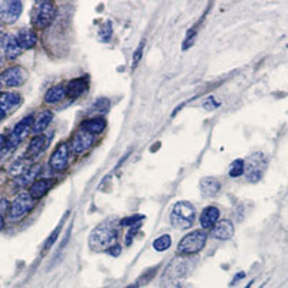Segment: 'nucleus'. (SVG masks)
Masks as SVG:
<instances>
[{
	"instance_id": "1",
	"label": "nucleus",
	"mask_w": 288,
	"mask_h": 288,
	"mask_svg": "<svg viewBox=\"0 0 288 288\" xmlns=\"http://www.w3.org/2000/svg\"><path fill=\"white\" fill-rule=\"evenodd\" d=\"M117 238V231L114 225L110 222H104L101 225L95 226L90 234L88 245L92 251H107L108 248L113 246V243Z\"/></svg>"
},
{
	"instance_id": "2",
	"label": "nucleus",
	"mask_w": 288,
	"mask_h": 288,
	"mask_svg": "<svg viewBox=\"0 0 288 288\" xmlns=\"http://www.w3.org/2000/svg\"><path fill=\"white\" fill-rule=\"evenodd\" d=\"M196 219V207L188 200L177 202L170 213V222L176 229H189Z\"/></svg>"
},
{
	"instance_id": "3",
	"label": "nucleus",
	"mask_w": 288,
	"mask_h": 288,
	"mask_svg": "<svg viewBox=\"0 0 288 288\" xmlns=\"http://www.w3.org/2000/svg\"><path fill=\"white\" fill-rule=\"evenodd\" d=\"M56 16V8L52 2H36L32 10V26L35 29H46Z\"/></svg>"
},
{
	"instance_id": "4",
	"label": "nucleus",
	"mask_w": 288,
	"mask_h": 288,
	"mask_svg": "<svg viewBox=\"0 0 288 288\" xmlns=\"http://www.w3.org/2000/svg\"><path fill=\"white\" fill-rule=\"evenodd\" d=\"M207 241V234L202 229L192 231L190 234L185 235L177 245V254L179 255H193L200 252Z\"/></svg>"
},
{
	"instance_id": "5",
	"label": "nucleus",
	"mask_w": 288,
	"mask_h": 288,
	"mask_svg": "<svg viewBox=\"0 0 288 288\" xmlns=\"http://www.w3.org/2000/svg\"><path fill=\"white\" fill-rule=\"evenodd\" d=\"M267 164H268V160L264 156V153H261V152L252 153L248 157L246 163H245V176H246V180H249L252 183L260 182L262 179V176H264V171L267 169Z\"/></svg>"
},
{
	"instance_id": "6",
	"label": "nucleus",
	"mask_w": 288,
	"mask_h": 288,
	"mask_svg": "<svg viewBox=\"0 0 288 288\" xmlns=\"http://www.w3.org/2000/svg\"><path fill=\"white\" fill-rule=\"evenodd\" d=\"M35 120L32 116H27V117L22 118L18 124L15 126V128L12 130V133L9 137L6 138V146H5V150L6 152H12L15 147H18L19 144L22 143V140L27 135V133L32 130Z\"/></svg>"
},
{
	"instance_id": "7",
	"label": "nucleus",
	"mask_w": 288,
	"mask_h": 288,
	"mask_svg": "<svg viewBox=\"0 0 288 288\" xmlns=\"http://www.w3.org/2000/svg\"><path fill=\"white\" fill-rule=\"evenodd\" d=\"M33 206H35V199H32L29 193H20L10 203L9 219L12 222L20 221L33 209Z\"/></svg>"
},
{
	"instance_id": "8",
	"label": "nucleus",
	"mask_w": 288,
	"mask_h": 288,
	"mask_svg": "<svg viewBox=\"0 0 288 288\" xmlns=\"http://www.w3.org/2000/svg\"><path fill=\"white\" fill-rule=\"evenodd\" d=\"M26 80L27 72L22 66H10L0 74V88H16Z\"/></svg>"
},
{
	"instance_id": "9",
	"label": "nucleus",
	"mask_w": 288,
	"mask_h": 288,
	"mask_svg": "<svg viewBox=\"0 0 288 288\" xmlns=\"http://www.w3.org/2000/svg\"><path fill=\"white\" fill-rule=\"evenodd\" d=\"M188 261L183 258H174L173 261L167 265V268L164 270L163 274V281H169L170 284H177V281L182 279L188 274Z\"/></svg>"
},
{
	"instance_id": "10",
	"label": "nucleus",
	"mask_w": 288,
	"mask_h": 288,
	"mask_svg": "<svg viewBox=\"0 0 288 288\" xmlns=\"http://www.w3.org/2000/svg\"><path fill=\"white\" fill-rule=\"evenodd\" d=\"M23 10V3L16 2V0H9V2H2L0 3V19L5 23H15L22 15Z\"/></svg>"
},
{
	"instance_id": "11",
	"label": "nucleus",
	"mask_w": 288,
	"mask_h": 288,
	"mask_svg": "<svg viewBox=\"0 0 288 288\" xmlns=\"http://www.w3.org/2000/svg\"><path fill=\"white\" fill-rule=\"evenodd\" d=\"M68 157H69L68 144L59 143L49 159V167L54 171H63L68 166Z\"/></svg>"
},
{
	"instance_id": "12",
	"label": "nucleus",
	"mask_w": 288,
	"mask_h": 288,
	"mask_svg": "<svg viewBox=\"0 0 288 288\" xmlns=\"http://www.w3.org/2000/svg\"><path fill=\"white\" fill-rule=\"evenodd\" d=\"M92 144H94V135L84 130H80L72 138V152L75 154L85 153Z\"/></svg>"
},
{
	"instance_id": "13",
	"label": "nucleus",
	"mask_w": 288,
	"mask_h": 288,
	"mask_svg": "<svg viewBox=\"0 0 288 288\" xmlns=\"http://www.w3.org/2000/svg\"><path fill=\"white\" fill-rule=\"evenodd\" d=\"M212 236L215 239H219V241H229L235 234V226L232 224V221L229 219H222L216 224L212 231H210Z\"/></svg>"
},
{
	"instance_id": "14",
	"label": "nucleus",
	"mask_w": 288,
	"mask_h": 288,
	"mask_svg": "<svg viewBox=\"0 0 288 288\" xmlns=\"http://www.w3.org/2000/svg\"><path fill=\"white\" fill-rule=\"evenodd\" d=\"M2 48L8 59H16L19 55L22 54V48L19 45L18 38L12 33H8L2 38Z\"/></svg>"
},
{
	"instance_id": "15",
	"label": "nucleus",
	"mask_w": 288,
	"mask_h": 288,
	"mask_svg": "<svg viewBox=\"0 0 288 288\" xmlns=\"http://www.w3.org/2000/svg\"><path fill=\"white\" fill-rule=\"evenodd\" d=\"M22 104V97L18 92H3L0 94V110L8 116Z\"/></svg>"
},
{
	"instance_id": "16",
	"label": "nucleus",
	"mask_w": 288,
	"mask_h": 288,
	"mask_svg": "<svg viewBox=\"0 0 288 288\" xmlns=\"http://www.w3.org/2000/svg\"><path fill=\"white\" fill-rule=\"evenodd\" d=\"M219 216H221V210L216 206H207L202 210L200 218H199V222L200 226L203 229H209V228H213V226L219 222Z\"/></svg>"
},
{
	"instance_id": "17",
	"label": "nucleus",
	"mask_w": 288,
	"mask_h": 288,
	"mask_svg": "<svg viewBox=\"0 0 288 288\" xmlns=\"http://www.w3.org/2000/svg\"><path fill=\"white\" fill-rule=\"evenodd\" d=\"M87 90H88V80H87V77L75 78V80L68 82V85H66V95L69 98L75 99L78 98V97H81Z\"/></svg>"
},
{
	"instance_id": "18",
	"label": "nucleus",
	"mask_w": 288,
	"mask_h": 288,
	"mask_svg": "<svg viewBox=\"0 0 288 288\" xmlns=\"http://www.w3.org/2000/svg\"><path fill=\"white\" fill-rule=\"evenodd\" d=\"M54 180L51 179H38L35 180L30 188H29V195L32 196V199H41L45 196L46 193L49 192V189L52 188Z\"/></svg>"
},
{
	"instance_id": "19",
	"label": "nucleus",
	"mask_w": 288,
	"mask_h": 288,
	"mask_svg": "<svg viewBox=\"0 0 288 288\" xmlns=\"http://www.w3.org/2000/svg\"><path fill=\"white\" fill-rule=\"evenodd\" d=\"M49 144V138L44 134H38L35 135L30 143L27 146L26 150V157H35L38 154H41L42 152H45L46 147Z\"/></svg>"
},
{
	"instance_id": "20",
	"label": "nucleus",
	"mask_w": 288,
	"mask_h": 288,
	"mask_svg": "<svg viewBox=\"0 0 288 288\" xmlns=\"http://www.w3.org/2000/svg\"><path fill=\"white\" fill-rule=\"evenodd\" d=\"M199 188L205 198H213L221 192V182L215 177H203L199 183Z\"/></svg>"
},
{
	"instance_id": "21",
	"label": "nucleus",
	"mask_w": 288,
	"mask_h": 288,
	"mask_svg": "<svg viewBox=\"0 0 288 288\" xmlns=\"http://www.w3.org/2000/svg\"><path fill=\"white\" fill-rule=\"evenodd\" d=\"M16 38H18L19 45H20L22 49H32L36 45V42H38V36H36L35 30L26 29V27L20 29Z\"/></svg>"
},
{
	"instance_id": "22",
	"label": "nucleus",
	"mask_w": 288,
	"mask_h": 288,
	"mask_svg": "<svg viewBox=\"0 0 288 288\" xmlns=\"http://www.w3.org/2000/svg\"><path fill=\"white\" fill-rule=\"evenodd\" d=\"M107 127V121L104 120L102 117H95L91 118V120H85L84 123L81 124V130L90 133V134L95 135L102 133Z\"/></svg>"
},
{
	"instance_id": "23",
	"label": "nucleus",
	"mask_w": 288,
	"mask_h": 288,
	"mask_svg": "<svg viewBox=\"0 0 288 288\" xmlns=\"http://www.w3.org/2000/svg\"><path fill=\"white\" fill-rule=\"evenodd\" d=\"M41 170H42V166H41V164H32V166H27L26 169L23 170V173L19 174L18 177H16V183H18L19 186H26L29 182L35 180L36 177L39 176Z\"/></svg>"
},
{
	"instance_id": "24",
	"label": "nucleus",
	"mask_w": 288,
	"mask_h": 288,
	"mask_svg": "<svg viewBox=\"0 0 288 288\" xmlns=\"http://www.w3.org/2000/svg\"><path fill=\"white\" fill-rule=\"evenodd\" d=\"M52 111H49V110H45V111H42L38 118L35 120V123H33V127H32V131L35 133L36 135L38 134H42L44 131H45L46 128L49 127L51 124V121H52Z\"/></svg>"
},
{
	"instance_id": "25",
	"label": "nucleus",
	"mask_w": 288,
	"mask_h": 288,
	"mask_svg": "<svg viewBox=\"0 0 288 288\" xmlns=\"http://www.w3.org/2000/svg\"><path fill=\"white\" fill-rule=\"evenodd\" d=\"M66 97V87L63 85H55L46 91L45 102L46 104H56Z\"/></svg>"
},
{
	"instance_id": "26",
	"label": "nucleus",
	"mask_w": 288,
	"mask_h": 288,
	"mask_svg": "<svg viewBox=\"0 0 288 288\" xmlns=\"http://www.w3.org/2000/svg\"><path fill=\"white\" fill-rule=\"evenodd\" d=\"M170 246H171V236L169 234L160 235L159 238H156V239L153 241L154 251H157V252L167 251Z\"/></svg>"
},
{
	"instance_id": "27",
	"label": "nucleus",
	"mask_w": 288,
	"mask_h": 288,
	"mask_svg": "<svg viewBox=\"0 0 288 288\" xmlns=\"http://www.w3.org/2000/svg\"><path fill=\"white\" fill-rule=\"evenodd\" d=\"M243 173H245V162L242 159H238V160L232 162L231 167H229V176L231 177H239Z\"/></svg>"
},
{
	"instance_id": "28",
	"label": "nucleus",
	"mask_w": 288,
	"mask_h": 288,
	"mask_svg": "<svg viewBox=\"0 0 288 288\" xmlns=\"http://www.w3.org/2000/svg\"><path fill=\"white\" fill-rule=\"evenodd\" d=\"M143 215H134V216H127L124 219L120 221L121 226H137L140 225V221H143Z\"/></svg>"
},
{
	"instance_id": "29",
	"label": "nucleus",
	"mask_w": 288,
	"mask_h": 288,
	"mask_svg": "<svg viewBox=\"0 0 288 288\" xmlns=\"http://www.w3.org/2000/svg\"><path fill=\"white\" fill-rule=\"evenodd\" d=\"M111 33H113V29H111V22H105V23L101 26V29L98 30L99 38H101L104 42H107L108 39L111 38Z\"/></svg>"
},
{
	"instance_id": "30",
	"label": "nucleus",
	"mask_w": 288,
	"mask_h": 288,
	"mask_svg": "<svg viewBox=\"0 0 288 288\" xmlns=\"http://www.w3.org/2000/svg\"><path fill=\"white\" fill-rule=\"evenodd\" d=\"M94 110L95 111H98V113H107L108 110H110V101L107 98H99L97 99L95 102H94Z\"/></svg>"
},
{
	"instance_id": "31",
	"label": "nucleus",
	"mask_w": 288,
	"mask_h": 288,
	"mask_svg": "<svg viewBox=\"0 0 288 288\" xmlns=\"http://www.w3.org/2000/svg\"><path fill=\"white\" fill-rule=\"evenodd\" d=\"M61 228H62V224L61 225H58V228L55 229L54 232L51 234V236L48 238V241L45 242V251H48L52 245H54L55 242H56V239H58V235L61 234Z\"/></svg>"
},
{
	"instance_id": "32",
	"label": "nucleus",
	"mask_w": 288,
	"mask_h": 288,
	"mask_svg": "<svg viewBox=\"0 0 288 288\" xmlns=\"http://www.w3.org/2000/svg\"><path fill=\"white\" fill-rule=\"evenodd\" d=\"M143 48H144V41H141V42H140V45L137 46V49H135L134 56H133V63H131V66H133V68H135V66H137V63L140 62L141 55H143Z\"/></svg>"
},
{
	"instance_id": "33",
	"label": "nucleus",
	"mask_w": 288,
	"mask_h": 288,
	"mask_svg": "<svg viewBox=\"0 0 288 288\" xmlns=\"http://www.w3.org/2000/svg\"><path fill=\"white\" fill-rule=\"evenodd\" d=\"M203 107L210 111V110H215V108L219 107V102H218V101H215V98H213V97H209V98H207L206 101L203 102Z\"/></svg>"
},
{
	"instance_id": "34",
	"label": "nucleus",
	"mask_w": 288,
	"mask_h": 288,
	"mask_svg": "<svg viewBox=\"0 0 288 288\" xmlns=\"http://www.w3.org/2000/svg\"><path fill=\"white\" fill-rule=\"evenodd\" d=\"M9 200H8V199H0V215L9 213Z\"/></svg>"
},
{
	"instance_id": "35",
	"label": "nucleus",
	"mask_w": 288,
	"mask_h": 288,
	"mask_svg": "<svg viewBox=\"0 0 288 288\" xmlns=\"http://www.w3.org/2000/svg\"><path fill=\"white\" fill-rule=\"evenodd\" d=\"M108 254H110V255H113V257H118V255L121 254V246H120V245H114V246H111V248L108 249Z\"/></svg>"
},
{
	"instance_id": "36",
	"label": "nucleus",
	"mask_w": 288,
	"mask_h": 288,
	"mask_svg": "<svg viewBox=\"0 0 288 288\" xmlns=\"http://www.w3.org/2000/svg\"><path fill=\"white\" fill-rule=\"evenodd\" d=\"M137 228H138V226H137ZM137 228H135V229H137ZM135 229H131V231H130L128 234H127V239H126L127 245H130V243H131V238H134Z\"/></svg>"
},
{
	"instance_id": "37",
	"label": "nucleus",
	"mask_w": 288,
	"mask_h": 288,
	"mask_svg": "<svg viewBox=\"0 0 288 288\" xmlns=\"http://www.w3.org/2000/svg\"><path fill=\"white\" fill-rule=\"evenodd\" d=\"M5 146H6V137L0 134V153H2V150H5Z\"/></svg>"
},
{
	"instance_id": "38",
	"label": "nucleus",
	"mask_w": 288,
	"mask_h": 288,
	"mask_svg": "<svg viewBox=\"0 0 288 288\" xmlns=\"http://www.w3.org/2000/svg\"><path fill=\"white\" fill-rule=\"evenodd\" d=\"M5 228V218H3V215H0V231Z\"/></svg>"
},
{
	"instance_id": "39",
	"label": "nucleus",
	"mask_w": 288,
	"mask_h": 288,
	"mask_svg": "<svg viewBox=\"0 0 288 288\" xmlns=\"http://www.w3.org/2000/svg\"><path fill=\"white\" fill-rule=\"evenodd\" d=\"M243 277H245V274H243V272H241V274H239V275H238V277H235L234 281H232V284H235V282H236V281H238V279L243 278Z\"/></svg>"
},
{
	"instance_id": "40",
	"label": "nucleus",
	"mask_w": 288,
	"mask_h": 288,
	"mask_svg": "<svg viewBox=\"0 0 288 288\" xmlns=\"http://www.w3.org/2000/svg\"><path fill=\"white\" fill-rule=\"evenodd\" d=\"M254 282H255V281L252 279L251 282H248V285H246V287H245V288H251V287H252V284H254Z\"/></svg>"
},
{
	"instance_id": "41",
	"label": "nucleus",
	"mask_w": 288,
	"mask_h": 288,
	"mask_svg": "<svg viewBox=\"0 0 288 288\" xmlns=\"http://www.w3.org/2000/svg\"><path fill=\"white\" fill-rule=\"evenodd\" d=\"M5 116H6V114H5V113H3V111L0 110V120H2V118L5 117Z\"/></svg>"
}]
</instances>
